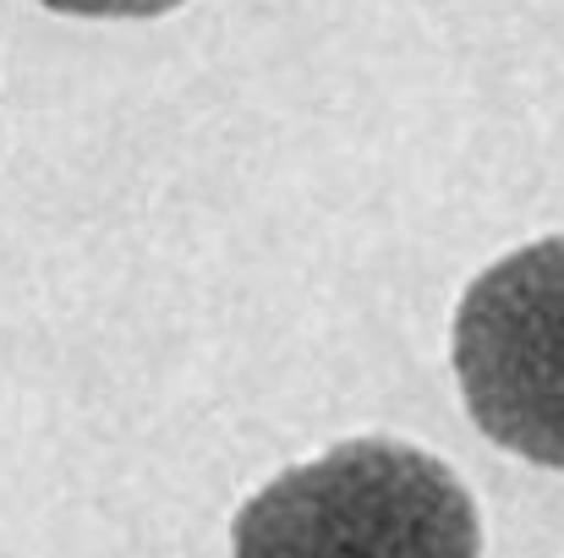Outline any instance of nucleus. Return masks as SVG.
Here are the masks:
<instances>
[{"label":"nucleus","mask_w":564,"mask_h":558,"mask_svg":"<svg viewBox=\"0 0 564 558\" xmlns=\"http://www.w3.org/2000/svg\"><path fill=\"white\" fill-rule=\"evenodd\" d=\"M455 378L499 449L564 471V236L499 258L466 285Z\"/></svg>","instance_id":"obj_2"},{"label":"nucleus","mask_w":564,"mask_h":558,"mask_svg":"<svg viewBox=\"0 0 564 558\" xmlns=\"http://www.w3.org/2000/svg\"><path fill=\"white\" fill-rule=\"evenodd\" d=\"M39 6L66 11V17H165L182 0H39Z\"/></svg>","instance_id":"obj_3"},{"label":"nucleus","mask_w":564,"mask_h":558,"mask_svg":"<svg viewBox=\"0 0 564 558\" xmlns=\"http://www.w3.org/2000/svg\"><path fill=\"white\" fill-rule=\"evenodd\" d=\"M230 548L236 558H482V521L427 449L351 438L258 488Z\"/></svg>","instance_id":"obj_1"}]
</instances>
